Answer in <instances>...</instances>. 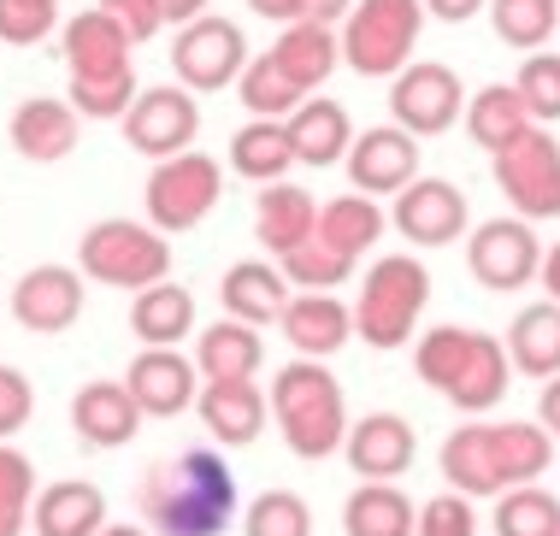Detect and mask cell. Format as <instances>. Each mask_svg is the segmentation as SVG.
Returning a JSON list of instances; mask_svg holds the SVG:
<instances>
[{"label": "cell", "mask_w": 560, "mask_h": 536, "mask_svg": "<svg viewBox=\"0 0 560 536\" xmlns=\"http://www.w3.org/2000/svg\"><path fill=\"white\" fill-rule=\"evenodd\" d=\"M36 508V459L0 442V536H24Z\"/></svg>", "instance_id": "39"}, {"label": "cell", "mask_w": 560, "mask_h": 536, "mask_svg": "<svg viewBox=\"0 0 560 536\" xmlns=\"http://www.w3.org/2000/svg\"><path fill=\"white\" fill-rule=\"evenodd\" d=\"M460 113H466V89L443 59H413V66H401L389 77V118H396L401 130H413L419 142L454 130Z\"/></svg>", "instance_id": "10"}, {"label": "cell", "mask_w": 560, "mask_h": 536, "mask_svg": "<svg viewBox=\"0 0 560 536\" xmlns=\"http://www.w3.org/2000/svg\"><path fill=\"white\" fill-rule=\"evenodd\" d=\"M348 466L372 483H396L419 454V431L401 419V412H366V419L348 424V442H342Z\"/></svg>", "instance_id": "22"}, {"label": "cell", "mask_w": 560, "mask_h": 536, "mask_svg": "<svg viewBox=\"0 0 560 536\" xmlns=\"http://www.w3.org/2000/svg\"><path fill=\"white\" fill-rule=\"evenodd\" d=\"M271 419L295 459H330L348 442V395L325 360H290L271 377Z\"/></svg>", "instance_id": "4"}, {"label": "cell", "mask_w": 560, "mask_h": 536, "mask_svg": "<svg viewBox=\"0 0 560 536\" xmlns=\"http://www.w3.org/2000/svg\"><path fill=\"white\" fill-rule=\"evenodd\" d=\"M101 536H154V531H148V525H107Z\"/></svg>", "instance_id": "53"}, {"label": "cell", "mask_w": 560, "mask_h": 536, "mask_svg": "<svg viewBox=\"0 0 560 536\" xmlns=\"http://www.w3.org/2000/svg\"><path fill=\"white\" fill-rule=\"evenodd\" d=\"M160 7H165V24H177V30H184V24L201 19V12L213 7V0H160Z\"/></svg>", "instance_id": "50"}, {"label": "cell", "mask_w": 560, "mask_h": 536, "mask_svg": "<svg viewBox=\"0 0 560 536\" xmlns=\"http://www.w3.org/2000/svg\"><path fill=\"white\" fill-rule=\"evenodd\" d=\"M30 412H36V389H30V377L19 365H0V442H12L30 424Z\"/></svg>", "instance_id": "45"}, {"label": "cell", "mask_w": 560, "mask_h": 536, "mask_svg": "<svg viewBox=\"0 0 560 536\" xmlns=\"http://www.w3.org/2000/svg\"><path fill=\"white\" fill-rule=\"evenodd\" d=\"M242 536H313V508L295 489H266L242 513Z\"/></svg>", "instance_id": "40"}, {"label": "cell", "mask_w": 560, "mask_h": 536, "mask_svg": "<svg viewBox=\"0 0 560 536\" xmlns=\"http://www.w3.org/2000/svg\"><path fill=\"white\" fill-rule=\"evenodd\" d=\"M290 301H295V283L283 278L278 259H236L219 278V306L242 325H271V318H283Z\"/></svg>", "instance_id": "24"}, {"label": "cell", "mask_w": 560, "mask_h": 536, "mask_svg": "<svg viewBox=\"0 0 560 536\" xmlns=\"http://www.w3.org/2000/svg\"><path fill=\"white\" fill-rule=\"evenodd\" d=\"M419 513L401 496V483H372L360 478L354 496L342 501V536H413Z\"/></svg>", "instance_id": "31"}, {"label": "cell", "mask_w": 560, "mask_h": 536, "mask_svg": "<svg viewBox=\"0 0 560 536\" xmlns=\"http://www.w3.org/2000/svg\"><path fill=\"white\" fill-rule=\"evenodd\" d=\"M513 89L525 95L537 125H560V54H525Z\"/></svg>", "instance_id": "42"}, {"label": "cell", "mask_w": 560, "mask_h": 536, "mask_svg": "<svg viewBox=\"0 0 560 536\" xmlns=\"http://www.w3.org/2000/svg\"><path fill=\"white\" fill-rule=\"evenodd\" d=\"M490 177L520 219H560V142L542 125H532L502 153H490Z\"/></svg>", "instance_id": "9"}, {"label": "cell", "mask_w": 560, "mask_h": 536, "mask_svg": "<svg viewBox=\"0 0 560 536\" xmlns=\"http://www.w3.org/2000/svg\"><path fill=\"white\" fill-rule=\"evenodd\" d=\"M490 24L508 48L537 54L560 30V0H490Z\"/></svg>", "instance_id": "38"}, {"label": "cell", "mask_w": 560, "mask_h": 536, "mask_svg": "<svg viewBox=\"0 0 560 536\" xmlns=\"http://www.w3.org/2000/svg\"><path fill=\"white\" fill-rule=\"evenodd\" d=\"M495 536H560V496L542 483H513L495 496Z\"/></svg>", "instance_id": "36"}, {"label": "cell", "mask_w": 560, "mask_h": 536, "mask_svg": "<svg viewBox=\"0 0 560 536\" xmlns=\"http://www.w3.org/2000/svg\"><path fill=\"white\" fill-rule=\"evenodd\" d=\"M78 271L107 289H148L172 278V242L148 219H101L78 236Z\"/></svg>", "instance_id": "6"}, {"label": "cell", "mask_w": 560, "mask_h": 536, "mask_svg": "<svg viewBox=\"0 0 560 536\" xmlns=\"http://www.w3.org/2000/svg\"><path fill=\"white\" fill-rule=\"evenodd\" d=\"M425 306H431V271L413 254H384L366 266V283L354 295V336L377 354H396V348L413 342Z\"/></svg>", "instance_id": "5"}, {"label": "cell", "mask_w": 560, "mask_h": 536, "mask_svg": "<svg viewBox=\"0 0 560 536\" xmlns=\"http://www.w3.org/2000/svg\"><path fill=\"white\" fill-rule=\"evenodd\" d=\"M136 513L154 536H224L236 525V471L219 448H184L136 478Z\"/></svg>", "instance_id": "1"}, {"label": "cell", "mask_w": 560, "mask_h": 536, "mask_svg": "<svg viewBox=\"0 0 560 536\" xmlns=\"http://www.w3.org/2000/svg\"><path fill=\"white\" fill-rule=\"evenodd\" d=\"M342 165H348V183L360 195H401L419 177V136L401 125H377L366 136H354Z\"/></svg>", "instance_id": "19"}, {"label": "cell", "mask_w": 560, "mask_h": 536, "mask_svg": "<svg viewBox=\"0 0 560 536\" xmlns=\"http://www.w3.org/2000/svg\"><path fill=\"white\" fill-rule=\"evenodd\" d=\"M254 19H271V24H301L307 19V0H248Z\"/></svg>", "instance_id": "47"}, {"label": "cell", "mask_w": 560, "mask_h": 536, "mask_svg": "<svg viewBox=\"0 0 560 536\" xmlns=\"http://www.w3.org/2000/svg\"><path fill=\"white\" fill-rule=\"evenodd\" d=\"M384 224H389V212L377 207V195H337V201H325L319 207V224H313V236L319 242H330L337 254H348L360 266L366 259V248L377 236H384Z\"/></svg>", "instance_id": "32"}, {"label": "cell", "mask_w": 560, "mask_h": 536, "mask_svg": "<svg viewBox=\"0 0 560 536\" xmlns=\"http://www.w3.org/2000/svg\"><path fill=\"white\" fill-rule=\"evenodd\" d=\"M436 466H443L448 489H460V496H472V501H495L502 489H513L508 466H502V431H495V424H454L443 436Z\"/></svg>", "instance_id": "18"}, {"label": "cell", "mask_w": 560, "mask_h": 536, "mask_svg": "<svg viewBox=\"0 0 560 536\" xmlns=\"http://www.w3.org/2000/svg\"><path fill=\"white\" fill-rule=\"evenodd\" d=\"M354 12V0H307V19L313 24H342Z\"/></svg>", "instance_id": "51"}, {"label": "cell", "mask_w": 560, "mask_h": 536, "mask_svg": "<svg viewBox=\"0 0 560 536\" xmlns=\"http://www.w3.org/2000/svg\"><path fill=\"white\" fill-rule=\"evenodd\" d=\"M419 30H425V0H354L342 19V66L360 77H396L413 66Z\"/></svg>", "instance_id": "7"}, {"label": "cell", "mask_w": 560, "mask_h": 536, "mask_svg": "<svg viewBox=\"0 0 560 536\" xmlns=\"http://www.w3.org/2000/svg\"><path fill=\"white\" fill-rule=\"evenodd\" d=\"M12 318L19 330L59 336L83 318V271L78 266H30L12 283Z\"/></svg>", "instance_id": "16"}, {"label": "cell", "mask_w": 560, "mask_h": 536, "mask_svg": "<svg viewBox=\"0 0 560 536\" xmlns=\"http://www.w3.org/2000/svg\"><path fill=\"white\" fill-rule=\"evenodd\" d=\"M413 536H478V513H472V496L460 489H443L419 508V531Z\"/></svg>", "instance_id": "44"}, {"label": "cell", "mask_w": 560, "mask_h": 536, "mask_svg": "<svg viewBox=\"0 0 560 536\" xmlns=\"http://www.w3.org/2000/svg\"><path fill=\"white\" fill-rule=\"evenodd\" d=\"M7 136L19 148V160L30 165H59L71 148L83 142V113L71 101H54V95H30L19 113L7 118Z\"/></svg>", "instance_id": "23"}, {"label": "cell", "mask_w": 560, "mask_h": 536, "mask_svg": "<svg viewBox=\"0 0 560 536\" xmlns=\"http://www.w3.org/2000/svg\"><path fill=\"white\" fill-rule=\"evenodd\" d=\"M532 125L537 118H532V106H525V95L513 83H490V89H478V95L466 101V136H472L483 153H502Z\"/></svg>", "instance_id": "33"}, {"label": "cell", "mask_w": 560, "mask_h": 536, "mask_svg": "<svg viewBox=\"0 0 560 536\" xmlns=\"http://www.w3.org/2000/svg\"><path fill=\"white\" fill-rule=\"evenodd\" d=\"M125 142L130 153H148V160H172V153H189L195 136H201V101L184 83H165V89H142L136 106L125 118Z\"/></svg>", "instance_id": "12"}, {"label": "cell", "mask_w": 560, "mask_h": 536, "mask_svg": "<svg viewBox=\"0 0 560 536\" xmlns=\"http://www.w3.org/2000/svg\"><path fill=\"white\" fill-rule=\"evenodd\" d=\"M537 278H542V289H549V301H560V242L542 254V271H537Z\"/></svg>", "instance_id": "52"}, {"label": "cell", "mask_w": 560, "mask_h": 536, "mask_svg": "<svg viewBox=\"0 0 560 536\" xmlns=\"http://www.w3.org/2000/svg\"><path fill=\"white\" fill-rule=\"evenodd\" d=\"M313 224H319V201L307 189H295V183H266L254 195V236H260V248L271 259L295 254L313 236Z\"/></svg>", "instance_id": "27"}, {"label": "cell", "mask_w": 560, "mask_h": 536, "mask_svg": "<svg viewBox=\"0 0 560 536\" xmlns=\"http://www.w3.org/2000/svg\"><path fill=\"white\" fill-rule=\"evenodd\" d=\"M278 330L290 336V348L301 360H330L354 336V306L337 289H295V301L283 306Z\"/></svg>", "instance_id": "21"}, {"label": "cell", "mask_w": 560, "mask_h": 536, "mask_svg": "<svg viewBox=\"0 0 560 536\" xmlns=\"http://www.w3.org/2000/svg\"><path fill=\"white\" fill-rule=\"evenodd\" d=\"M30 531L36 536H101L107 531V489L89 478H59L36 496L30 508Z\"/></svg>", "instance_id": "26"}, {"label": "cell", "mask_w": 560, "mask_h": 536, "mask_svg": "<svg viewBox=\"0 0 560 536\" xmlns=\"http://www.w3.org/2000/svg\"><path fill=\"white\" fill-rule=\"evenodd\" d=\"M236 95H242V106H248L254 118H290L295 106L307 101V89H301L271 54H260V59H248V66H242Z\"/></svg>", "instance_id": "37"}, {"label": "cell", "mask_w": 560, "mask_h": 536, "mask_svg": "<svg viewBox=\"0 0 560 536\" xmlns=\"http://www.w3.org/2000/svg\"><path fill=\"white\" fill-rule=\"evenodd\" d=\"M466 195L454 189L448 177H413L389 207V224L401 230L413 248H448V242L466 236Z\"/></svg>", "instance_id": "14"}, {"label": "cell", "mask_w": 560, "mask_h": 536, "mask_svg": "<svg viewBox=\"0 0 560 536\" xmlns=\"http://www.w3.org/2000/svg\"><path fill=\"white\" fill-rule=\"evenodd\" d=\"M278 266H283V278H290L295 289H337V283L354 278V259L337 254V248H330V242H319V236H307L295 254H283Z\"/></svg>", "instance_id": "41"}, {"label": "cell", "mask_w": 560, "mask_h": 536, "mask_svg": "<svg viewBox=\"0 0 560 536\" xmlns=\"http://www.w3.org/2000/svg\"><path fill=\"white\" fill-rule=\"evenodd\" d=\"M195 330V295L184 283H148V289H136V301H130V336L142 348H177L184 336Z\"/></svg>", "instance_id": "28"}, {"label": "cell", "mask_w": 560, "mask_h": 536, "mask_svg": "<svg viewBox=\"0 0 560 536\" xmlns=\"http://www.w3.org/2000/svg\"><path fill=\"white\" fill-rule=\"evenodd\" d=\"M271 59H278V66L313 95V89L342 66V30L337 24H313V19L283 24V36L271 42Z\"/></svg>", "instance_id": "29"}, {"label": "cell", "mask_w": 560, "mask_h": 536, "mask_svg": "<svg viewBox=\"0 0 560 536\" xmlns=\"http://www.w3.org/2000/svg\"><path fill=\"white\" fill-rule=\"evenodd\" d=\"M483 7H490V0H425V12L443 24H466V19H478Z\"/></svg>", "instance_id": "48"}, {"label": "cell", "mask_w": 560, "mask_h": 536, "mask_svg": "<svg viewBox=\"0 0 560 536\" xmlns=\"http://www.w3.org/2000/svg\"><path fill=\"white\" fill-rule=\"evenodd\" d=\"M224 195V172L213 153L189 148V153H172V160H154V172L142 183V207H148V224L165 230V236H184L201 219H213Z\"/></svg>", "instance_id": "8"}, {"label": "cell", "mask_w": 560, "mask_h": 536, "mask_svg": "<svg viewBox=\"0 0 560 536\" xmlns=\"http://www.w3.org/2000/svg\"><path fill=\"white\" fill-rule=\"evenodd\" d=\"M537 424H542L549 436H560V377L542 383V395H537Z\"/></svg>", "instance_id": "49"}, {"label": "cell", "mask_w": 560, "mask_h": 536, "mask_svg": "<svg viewBox=\"0 0 560 536\" xmlns=\"http://www.w3.org/2000/svg\"><path fill=\"white\" fill-rule=\"evenodd\" d=\"M413 372L425 377V389H436L454 412H490L502 407L508 395V342H495L490 330H472V325H436L419 336L413 348Z\"/></svg>", "instance_id": "3"}, {"label": "cell", "mask_w": 560, "mask_h": 536, "mask_svg": "<svg viewBox=\"0 0 560 536\" xmlns=\"http://www.w3.org/2000/svg\"><path fill=\"white\" fill-rule=\"evenodd\" d=\"M466 266H472V278L483 289H495V295H513V289L537 283L542 242H537L532 219H520V212H513V219L478 224L472 236H466Z\"/></svg>", "instance_id": "13"}, {"label": "cell", "mask_w": 560, "mask_h": 536, "mask_svg": "<svg viewBox=\"0 0 560 536\" xmlns=\"http://www.w3.org/2000/svg\"><path fill=\"white\" fill-rule=\"evenodd\" d=\"M242 66H248V36H242V24L219 19V12H201L172 42V71L195 95H213V89L236 83Z\"/></svg>", "instance_id": "11"}, {"label": "cell", "mask_w": 560, "mask_h": 536, "mask_svg": "<svg viewBox=\"0 0 560 536\" xmlns=\"http://www.w3.org/2000/svg\"><path fill=\"white\" fill-rule=\"evenodd\" d=\"M130 395L136 407L148 412V419H177V412L195 407V395H201V365H195L184 348H142V354L130 360Z\"/></svg>", "instance_id": "17"}, {"label": "cell", "mask_w": 560, "mask_h": 536, "mask_svg": "<svg viewBox=\"0 0 560 536\" xmlns=\"http://www.w3.org/2000/svg\"><path fill=\"white\" fill-rule=\"evenodd\" d=\"M295 165V148H290V130L283 118H248L236 136H231V172L248 177V183H283Z\"/></svg>", "instance_id": "35"}, {"label": "cell", "mask_w": 560, "mask_h": 536, "mask_svg": "<svg viewBox=\"0 0 560 536\" xmlns=\"http://www.w3.org/2000/svg\"><path fill=\"white\" fill-rule=\"evenodd\" d=\"M195 412L219 448H248L266 431V389L254 377H207L195 395Z\"/></svg>", "instance_id": "20"}, {"label": "cell", "mask_w": 560, "mask_h": 536, "mask_svg": "<svg viewBox=\"0 0 560 536\" xmlns=\"http://www.w3.org/2000/svg\"><path fill=\"white\" fill-rule=\"evenodd\" d=\"M59 24V0H0V42L7 48H36Z\"/></svg>", "instance_id": "43"}, {"label": "cell", "mask_w": 560, "mask_h": 536, "mask_svg": "<svg viewBox=\"0 0 560 536\" xmlns=\"http://www.w3.org/2000/svg\"><path fill=\"white\" fill-rule=\"evenodd\" d=\"M59 54H66V71H71V89L66 101L78 106L83 118H125L136 106V42L118 30L101 7L78 12V19H66L59 30Z\"/></svg>", "instance_id": "2"}, {"label": "cell", "mask_w": 560, "mask_h": 536, "mask_svg": "<svg viewBox=\"0 0 560 536\" xmlns=\"http://www.w3.org/2000/svg\"><path fill=\"white\" fill-rule=\"evenodd\" d=\"M148 412L136 407L130 383L125 377H95L71 395V431L89 454H113V448H130L136 431H142Z\"/></svg>", "instance_id": "15"}, {"label": "cell", "mask_w": 560, "mask_h": 536, "mask_svg": "<svg viewBox=\"0 0 560 536\" xmlns=\"http://www.w3.org/2000/svg\"><path fill=\"white\" fill-rule=\"evenodd\" d=\"M283 130H290V148H295V165H342L348 148H354V118H348L342 101L330 95H307L295 106L290 118H283Z\"/></svg>", "instance_id": "25"}, {"label": "cell", "mask_w": 560, "mask_h": 536, "mask_svg": "<svg viewBox=\"0 0 560 536\" xmlns=\"http://www.w3.org/2000/svg\"><path fill=\"white\" fill-rule=\"evenodd\" d=\"M260 360H266L260 325H242L231 313L195 336V365H201V377H254Z\"/></svg>", "instance_id": "34"}, {"label": "cell", "mask_w": 560, "mask_h": 536, "mask_svg": "<svg viewBox=\"0 0 560 536\" xmlns=\"http://www.w3.org/2000/svg\"><path fill=\"white\" fill-rule=\"evenodd\" d=\"M508 360L520 377H560V301L525 306L508 325Z\"/></svg>", "instance_id": "30"}, {"label": "cell", "mask_w": 560, "mask_h": 536, "mask_svg": "<svg viewBox=\"0 0 560 536\" xmlns=\"http://www.w3.org/2000/svg\"><path fill=\"white\" fill-rule=\"evenodd\" d=\"M101 12L125 30L136 48H142V42H154L160 30H165V7H160V0H101Z\"/></svg>", "instance_id": "46"}]
</instances>
